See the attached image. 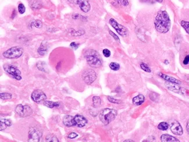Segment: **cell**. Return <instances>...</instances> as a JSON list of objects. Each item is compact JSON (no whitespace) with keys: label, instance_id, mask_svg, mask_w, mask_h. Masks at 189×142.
Instances as JSON below:
<instances>
[{"label":"cell","instance_id":"obj_1","mask_svg":"<svg viewBox=\"0 0 189 142\" xmlns=\"http://www.w3.org/2000/svg\"><path fill=\"white\" fill-rule=\"evenodd\" d=\"M154 25L156 30L160 33L164 34L169 32L171 26V22L166 11H160L157 13Z\"/></svg>","mask_w":189,"mask_h":142},{"label":"cell","instance_id":"obj_2","mask_svg":"<svg viewBox=\"0 0 189 142\" xmlns=\"http://www.w3.org/2000/svg\"><path fill=\"white\" fill-rule=\"evenodd\" d=\"M84 57L87 63L93 68H100L102 64V59L98 53L94 50L88 49L84 54Z\"/></svg>","mask_w":189,"mask_h":142},{"label":"cell","instance_id":"obj_3","mask_svg":"<svg viewBox=\"0 0 189 142\" xmlns=\"http://www.w3.org/2000/svg\"><path fill=\"white\" fill-rule=\"evenodd\" d=\"M117 115V111L114 109L105 108L103 110L99 115V118L105 126L114 121Z\"/></svg>","mask_w":189,"mask_h":142},{"label":"cell","instance_id":"obj_4","mask_svg":"<svg viewBox=\"0 0 189 142\" xmlns=\"http://www.w3.org/2000/svg\"><path fill=\"white\" fill-rule=\"evenodd\" d=\"M24 52L23 49L18 46H15L10 48L2 53L4 57L8 59H15L21 57Z\"/></svg>","mask_w":189,"mask_h":142},{"label":"cell","instance_id":"obj_5","mask_svg":"<svg viewBox=\"0 0 189 142\" xmlns=\"http://www.w3.org/2000/svg\"><path fill=\"white\" fill-rule=\"evenodd\" d=\"M3 68L5 71L11 75L17 81H21L22 79L21 72L15 66L9 64H5L4 65Z\"/></svg>","mask_w":189,"mask_h":142},{"label":"cell","instance_id":"obj_6","mask_svg":"<svg viewBox=\"0 0 189 142\" xmlns=\"http://www.w3.org/2000/svg\"><path fill=\"white\" fill-rule=\"evenodd\" d=\"M83 81L87 84H91L97 79V74L96 72L92 69H86L82 74Z\"/></svg>","mask_w":189,"mask_h":142},{"label":"cell","instance_id":"obj_7","mask_svg":"<svg viewBox=\"0 0 189 142\" xmlns=\"http://www.w3.org/2000/svg\"><path fill=\"white\" fill-rule=\"evenodd\" d=\"M15 111L17 114L23 118L29 117L33 113L32 109L29 105H23L22 104H18Z\"/></svg>","mask_w":189,"mask_h":142},{"label":"cell","instance_id":"obj_8","mask_svg":"<svg viewBox=\"0 0 189 142\" xmlns=\"http://www.w3.org/2000/svg\"><path fill=\"white\" fill-rule=\"evenodd\" d=\"M42 136V132L40 129L35 127H32L29 131V142H40Z\"/></svg>","mask_w":189,"mask_h":142},{"label":"cell","instance_id":"obj_9","mask_svg":"<svg viewBox=\"0 0 189 142\" xmlns=\"http://www.w3.org/2000/svg\"><path fill=\"white\" fill-rule=\"evenodd\" d=\"M109 23L119 35L125 36L128 34V30L126 27L123 25L118 23L114 18H111L109 20Z\"/></svg>","mask_w":189,"mask_h":142},{"label":"cell","instance_id":"obj_10","mask_svg":"<svg viewBox=\"0 0 189 142\" xmlns=\"http://www.w3.org/2000/svg\"><path fill=\"white\" fill-rule=\"evenodd\" d=\"M31 98L33 102L37 104H41L45 101L47 96L42 90H36L32 93Z\"/></svg>","mask_w":189,"mask_h":142},{"label":"cell","instance_id":"obj_11","mask_svg":"<svg viewBox=\"0 0 189 142\" xmlns=\"http://www.w3.org/2000/svg\"><path fill=\"white\" fill-rule=\"evenodd\" d=\"M69 1L76 5H79L80 9L85 13L90 10L91 7L88 0H69Z\"/></svg>","mask_w":189,"mask_h":142},{"label":"cell","instance_id":"obj_12","mask_svg":"<svg viewBox=\"0 0 189 142\" xmlns=\"http://www.w3.org/2000/svg\"><path fill=\"white\" fill-rule=\"evenodd\" d=\"M170 130L174 135L178 136H181L183 133V130L181 125L176 121L172 123L170 125Z\"/></svg>","mask_w":189,"mask_h":142},{"label":"cell","instance_id":"obj_13","mask_svg":"<svg viewBox=\"0 0 189 142\" xmlns=\"http://www.w3.org/2000/svg\"><path fill=\"white\" fill-rule=\"evenodd\" d=\"M87 123V119L81 115H76L73 117V125L79 128H82Z\"/></svg>","mask_w":189,"mask_h":142},{"label":"cell","instance_id":"obj_14","mask_svg":"<svg viewBox=\"0 0 189 142\" xmlns=\"http://www.w3.org/2000/svg\"><path fill=\"white\" fill-rule=\"evenodd\" d=\"M165 86L169 90L175 93H179L181 91V87L179 86V84L176 83L167 81L165 83Z\"/></svg>","mask_w":189,"mask_h":142},{"label":"cell","instance_id":"obj_15","mask_svg":"<svg viewBox=\"0 0 189 142\" xmlns=\"http://www.w3.org/2000/svg\"><path fill=\"white\" fill-rule=\"evenodd\" d=\"M158 75L161 78H162L163 79L167 81H169V82H171V83H176V84H178L179 85H180L182 84V82L180 81L179 80L176 79L175 78H173L172 76H169V75H165L164 74H162V73H159L158 74Z\"/></svg>","mask_w":189,"mask_h":142},{"label":"cell","instance_id":"obj_16","mask_svg":"<svg viewBox=\"0 0 189 142\" xmlns=\"http://www.w3.org/2000/svg\"><path fill=\"white\" fill-rule=\"evenodd\" d=\"M161 141L163 142H179L180 141L176 138L169 135L164 134L161 135Z\"/></svg>","mask_w":189,"mask_h":142},{"label":"cell","instance_id":"obj_17","mask_svg":"<svg viewBox=\"0 0 189 142\" xmlns=\"http://www.w3.org/2000/svg\"><path fill=\"white\" fill-rule=\"evenodd\" d=\"M63 123L66 127H72L73 125V117L72 115H66L63 118Z\"/></svg>","mask_w":189,"mask_h":142},{"label":"cell","instance_id":"obj_18","mask_svg":"<svg viewBox=\"0 0 189 142\" xmlns=\"http://www.w3.org/2000/svg\"><path fill=\"white\" fill-rule=\"evenodd\" d=\"M144 101H145V97L144 96V95L142 94H140L137 96L134 97L132 100L133 104L136 105H140L144 102Z\"/></svg>","mask_w":189,"mask_h":142},{"label":"cell","instance_id":"obj_19","mask_svg":"<svg viewBox=\"0 0 189 142\" xmlns=\"http://www.w3.org/2000/svg\"><path fill=\"white\" fill-rule=\"evenodd\" d=\"M48 50V44L46 42H43L38 48V53L39 55L43 56L47 53Z\"/></svg>","mask_w":189,"mask_h":142},{"label":"cell","instance_id":"obj_20","mask_svg":"<svg viewBox=\"0 0 189 142\" xmlns=\"http://www.w3.org/2000/svg\"><path fill=\"white\" fill-rule=\"evenodd\" d=\"M44 105L47 107L53 108L55 107H58L60 106V103L58 102H53L51 101H45L44 102Z\"/></svg>","mask_w":189,"mask_h":142},{"label":"cell","instance_id":"obj_21","mask_svg":"<svg viewBox=\"0 0 189 142\" xmlns=\"http://www.w3.org/2000/svg\"><path fill=\"white\" fill-rule=\"evenodd\" d=\"M101 104V99L98 96H94L93 97V106L94 108L99 107Z\"/></svg>","mask_w":189,"mask_h":142},{"label":"cell","instance_id":"obj_22","mask_svg":"<svg viewBox=\"0 0 189 142\" xmlns=\"http://www.w3.org/2000/svg\"><path fill=\"white\" fill-rule=\"evenodd\" d=\"M45 140L47 142H58L59 140L54 135H48L45 137Z\"/></svg>","mask_w":189,"mask_h":142},{"label":"cell","instance_id":"obj_23","mask_svg":"<svg viewBox=\"0 0 189 142\" xmlns=\"http://www.w3.org/2000/svg\"><path fill=\"white\" fill-rule=\"evenodd\" d=\"M168 128H169V124L167 122H161L158 125V129L161 130H167Z\"/></svg>","mask_w":189,"mask_h":142},{"label":"cell","instance_id":"obj_24","mask_svg":"<svg viewBox=\"0 0 189 142\" xmlns=\"http://www.w3.org/2000/svg\"><path fill=\"white\" fill-rule=\"evenodd\" d=\"M31 27H35L37 29H40L42 26V21L39 20H36L31 23Z\"/></svg>","mask_w":189,"mask_h":142},{"label":"cell","instance_id":"obj_25","mask_svg":"<svg viewBox=\"0 0 189 142\" xmlns=\"http://www.w3.org/2000/svg\"><path fill=\"white\" fill-rule=\"evenodd\" d=\"M180 25L183 27V28L185 30L186 33L189 35V22L185 21V20H182L180 22Z\"/></svg>","mask_w":189,"mask_h":142},{"label":"cell","instance_id":"obj_26","mask_svg":"<svg viewBox=\"0 0 189 142\" xmlns=\"http://www.w3.org/2000/svg\"><path fill=\"white\" fill-rule=\"evenodd\" d=\"M0 97L3 100H9L12 97V95L9 93H1Z\"/></svg>","mask_w":189,"mask_h":142},{"label":"cell","instance_id":"obj_27","mask_svg":"<svg viewBox=\"0 0 189 142\" xmlns=\"http://www.w3.org/2000/svg\"><path fill=\"white\" fill-rule=\"evenodd\" d=\"M109 68L113 71H118L120 69V65L116 62H111L109 64Z\"/></svg>","mask_w":189,"mask_h":142},{"label":"cell","instance_id":"obj_28","mask_svg":"<svg viewBox=\"0 0 189 142\" xmlns=\"http://www.w3.org/2000/svg\"><path fill=\"white\" fill-rule=\"evenodd\" d=\"M140 67L145 72H148V73H150L151 72V70L150 69V68L148 66V65H147L146 63H142L140 64Z\"/></svg>","mask_w":189,"mask_h":142},{"label":"cell","instance_id":"obj_29","mask_svg":"<svg viewBox=\"0 0 189 142\" xmlns=\"http://www.w3.org/2000/svg\"><path fill=\"white\" fill-rule=\"evenodd\" d=\"M118 4L126 6L129 5L128 0H114Z\"/></svg>","mask_w":189,"mask_h":142},{"label":"cell","instance_id":"obj_30","mask_svg":"<svg viewBox=\"0 0 189 142\" xmlns=\"http://www.w3.org/2000/svg\"><path fill=\"white\" fill-rule=\"evenodd\" d=\"M108 101L110 102L113 103V104H121V100H118V99H114V97H110V96H108Z\"/></svg>","mask_w":189,"mask_h":142},{"label":"cell","instance_id":"obj_31","mask_svg":"<svg viewBox=\"0 0 189 142\" xmlns=\"http://www.w3.org/2000/svg\"><path fill=\"white\" fill-rule=\"evenodd\" d=\"M26 10L25 6H24V5L23 4H19L18 5V11L21 14H23L24 13Z\"/></svg>","mask_w":189,"mask_h":142},{"label":"cell","instance_id":"obj_32","mask_svg":"<svg viewBox=\"0 0 189 142\" xmlns=\"http://www.w3.org/2000/svg\"><path fill=\"white\" fill-rule=\"evenodd\" d=\"M103 55L105 56V57L106 58H108L111 56V51L108 50V49H104L103 51Z\"/></svg>","mask_w":189,"mask_h":142},{"label":"cell","instance_id":"obj_33","mask_svg":"<svg viewBox=\"0 0 189 142\" xmlns=\"http://www.w3.org/2000/svg\"><path fill=\"white\" fill-rule=\"evenodd\" d=\"M1 121L4 122L7 126H11L12 124L11 121L10 120L7 119H1Z\"/></svg>","mask_w":189,"mask_h":142},{"label":"cell","instance_id":"obj_34","mask_svg":"<svg viewBox=\"0 0 189 142\" xmlns=\"http://www.w3.org/2000/svg\"><path fill=\"white\" fill-rule=\"evenodd\" d=\"M75 32V31H74ZM72 35L73 36H81L82 35H83L84 33V30H79L78 32H71Z\"/></svg>","mask_w":189,"mask_h":142},{"label":"cell","instance_id":"obj_35","mask_svg":"<svg viewBox=\"0 0 189 142\" xmlns=\"http://www.w3.org/2000/svg\"><path fill=\"white\" fill-rule=\"evenodd\" d=\"M109 34L113 37V38L116 41H117L118 42H120V39H119V38L118 37V36L116 35V34H115L113 32H112L111 30H109Z\"/></svg>","mask_w":189,"mask_h":142},{"label":"cell","instance_id":"obj_36","mask_svg":"<svg viewBox=\"0 0 189 142\" xmlns=\"http://www.w3.org/2000/svg\"><path fill=\"white\" fill-rule=\"evenodd\" d=\"M183 64L184 65H188L189 64V54L185 56V58L183 60Z\"/></svg>","mask_w":189,"mask_h":142},{"label":"cell","instance_id":"obj_37","mask_svg":"<svg viewBox=\"0 0 189 142\" xmlns=\"http://www.w3.org/2000/svg\"><path fill=\"white\" fill-rule=\"evenodd\" d=\"M78 136V135L77 133H74V132H72V133H69V134L68 135V138L71 139H75V138H77Z\"/></svg>","mask_w":189,"mask_h":142},{"label":"cell","instance_id":"obj_38","mask_svg":"<svg viewBox=\"0 0 189 142\" xmlns=\"http://www.w3.org/2000/svg\"><path fill=\"white\" fill-rule=\"evenodd\" d=\"M70 45L72 48H73L75 50H76L79 47V44H77L76 42H72Z\"/></svg>","mask_w":189,"mask_h":142},{"label":"cell","instance_id":"obj_39","mask_svg":"<svg viewBox=\"0 0 189 142\" xmlns=\"http://www.w3.org/2000/svg\"><path fill=\"white\" fill-rule=\"evenodd\" d=\"M7 126L2 121H1V124H0V130L1 131H2V130H4L6 128Z\"/></svg>","mask_w":189,"mask_h":142},{"label":"cell","instance_id":"obj_40","mask_svg":"<svg viewBox=\"0 0 189 142\" xmlns=\"http://www.w3.org/2000/svg\"><path fill=\"white\" fill-rule=\"evenodd\" d=\"M186 130H187V132L188 133V134L189 135V120L187 122V125H186Z\"/></svg>","mask_w":189,"mask_h":142},{"label":"cell","instance_id":"obj_41","mask_svg":"<svg viewBox=\"0 0 189 142\" xmlns=\"http://www.w3.org/2000/svg\"><path fill=\"white\" fill-rule=\"evenodd\" d=\"M124 142H134L133 141H132V140H130V139H127V140H125V141H124Z\"/></svg>","mask_w":189,"mask_h":142},{"label":"cell","instance_id":"obj_42","mask_svg":"<svg viewBox=\"0 0 189 142\" xmlns=\"http://www.w3.org/2000/svg\"><path fill=\"white\" fill-rule=\"evenodd\" d=\"M155 1L158 2H160V3H161L163 1V0H155Z\"/></svg>","mask_w":189,"mask_h":142},{"label":"cell","instance_id":"obj_43","mask_svg":"<svg viewBox=\"0 0 189 142\" xmlns=\"http://www.w3.org/2000/svg\"><path fill=\"white\" fill-rule=\"evenodd\" d=\"M164 63H165V64H168V63H169V62H168V60H165Z\"/></svg>","mask_w":189,"mask_h":142}]
</instances>
